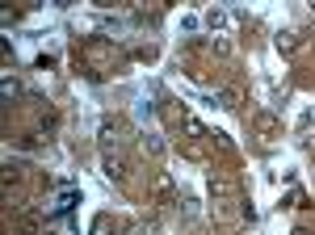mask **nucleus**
Listing matches in <instances>:
<instances>
[{"label": "nucleus", "instance_id": "obj_1", "mask_svg": "<svg viewBox=\"0 0 315 235\" xmlns=\"http://www.w3.org/2000/svg\"><path fill=\"white\" fill-rule=\"evenodd\" d=\"M223 21H227V13H219V9H214V13H206V25H210V30H219Z\"/></svg>", "mask_w": 315, "mask_h": 235}, {"label": "nucleus", "instance_id": "obj_2", "mask_svg": "<svg viewBox=\"0 0 315 235\" xmlns=\"http://www.w3.org/2000/svg\"><path fill=\"white\" fill-rule=\"evenodd\" d=\"M277 46H282V51H294V34H277Z\"/></svg>", "mask_w": 315, "mask_h": 235}, {"label": "nucleus", "instance_id": "obj_3", "mask_svg": "<svg viewBox=\"0 0 315 235\" xmlns=\"http://www.w3.org/2000/svg\"><path fill=\"white\" fill-rule=\"evenodd\" d=\"M294 235H307V231H294Z\"/></svg>", "mask_w": 315, "mask_h": 235}]
</instances>
